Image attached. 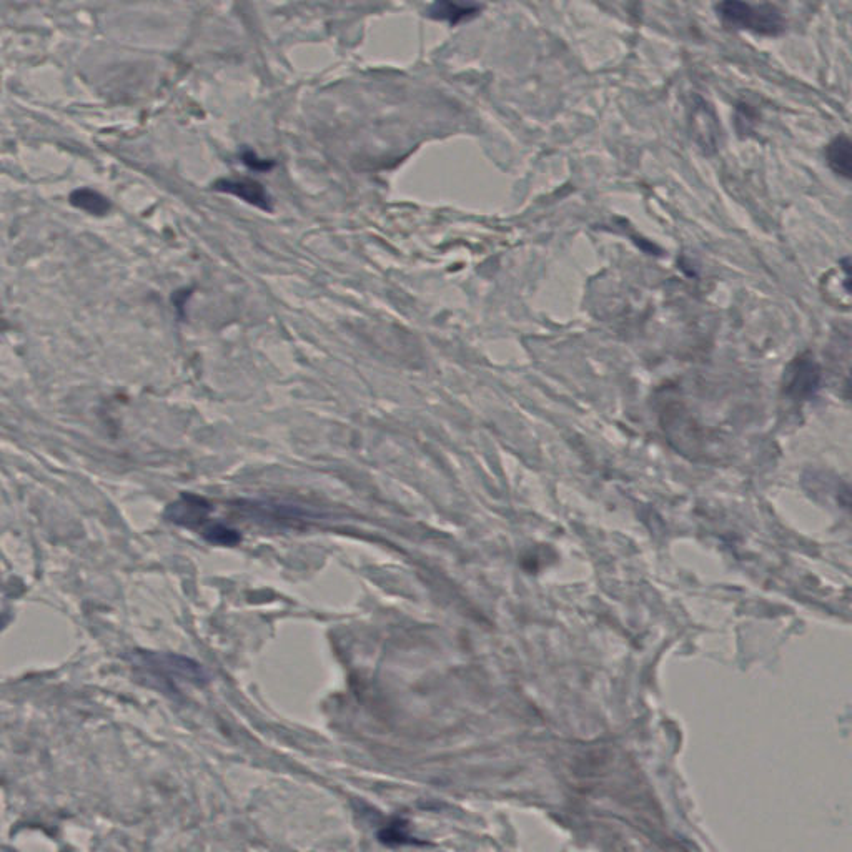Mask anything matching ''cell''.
<instances>
[{
    "label": "cell",
    "mask_w": 852,
    "mask_h": 852,
    "mask_svg": "<svg viewBox=\"0 0 852 852\" xmlns=\"http://www.w3.org/2000/svg\"><path fill=\"white\" fill-rule=\"evenodd\" d=\"M724 22L736 29L776 37L786 29L781 12L773 5H753L744 0H723L718 7Z\"/></svg>",
    "instance_id": "1"
},
{
    "label": "cell",
    "mask_w": 852,
    "mask_h": 852,
    "mask_svg": "<svg viewBox=\"0 0 852 852\" xmlns=\"http://www.w3.org/2000/svg\"><path fill=\"white\" fill-rule=\"evenodd\" d=\"M135 663L142 666L145 671L154 674L155 678L164 679L172 684L189 683L204 686L205 683H209V674L202 668V664L180 654L137 651Z\"/></svg>",
    "instance_id": "2"
},
{
    "label": "cell",
    "mask_w": 852,
    "mask_h": 852,
    "mask_svg": "<svg viewBox=\"0 0 852 852\" xmlns=\"http://www.w3.org/2000/svg\"><path fill=\"white\" fill-rule=\"evenodd\" d=\"M823 370L809 352L801 353L788 363L783 375V393L796 402H804L818 393Z\"/></svg>",
    "instance_id": "3"
},
{
    "label": "cell",
    "mask_w": 852,
    "mask_h": 852,
    "mask_svg": "<svg viewBox=\"0 0 852 852\" xmlns=\"http://www.w3.org/2000/svg\"><path fill=\"white\" fill-rule=\"evenodd\" d=\"M210 511H212V505L205 498L184 493L179 500L167 506L165 518L175 525L194 528V526L202 525L209 518Z\"/></svg>",
    "instance_id": "4"
},
{
    "label": "cell",
    "mask_w": 852,
    "mask_h": 852,
    "mask_svg": "<svg viewBox=\"0 0 852 852\" xmlns=\"http://www.w3.org/2000/svg\"><path fill=\"white\" fill-rule=\"evenodd\" d=\"M213 190L238 197L243 202H247V204L253 205L257 209L267 210V212H270L273 207L272 199H270V195H268L265 187L258 184V182H253V180L222 179L213 184Z\"/></svg>",
    "instance_id": "5"
},
{
    "label": "cell",
    "mask_w": 852,
    "mask_h": 852,
    "mask_svg": "<svg viewBox=\"0 0 852 852\" xmlns=\"http://www.w3.org/2000/svg\"><path fill=\"white\" fill-rule=\"evenodd\" d=\"M826 160L834 174L852 180V139L839 135L826 147Z\"/></svg>",
    "instance_id": "6"
},
{
    "label": "cell",
    "mask_w": 852,
    "mask_h": 852,
    "mask_svg": "<svg viewBox=\"0 0 852 852\" xmlns=\"http://www.w3.org/2000/svg\"><path fill=\"white\" fill-rule=\"evenodd\" d=\"M693 124L694 132L703 149H714L718 142V122L708 105L701 104L694 109Z\"/></svg>",
    "instance_id": "7"
},
{
    "label": "cell",
    "mask_w": 852,
    "mask_h": 852,
    "mask_svg": "<svg viewBox=\"0 0 852 852\" xmlns=\"http://www.w3.org/2000/svg\"><path fill=\"white\" fill-rule=\"evenodd\" d=\"M69 200L75 209L84 210V212L90 213L94 217H105L110 212V209H112L109 199L92 189L75 190V192L70 194Z\"/></svg>",
    "instance_id": "8"
},
{
    "label": "cell",
    "mask_w": 852,
    "mask_h": 852,
    "mask_svg": "<svg viewBox=\"0 0 852 852\" xmlns=\"http://www.w3.org/2000/svg\"><path fill=\"white\" fill-rule=\"evenodd\" d=\"M475 12L476 9L473 5H460L455 0H436L430 9L431 17L448 20L451 24L470 19Z\"/></svg>",
    "instance_id": "9"
},
{
    "label": "cell",
    "mask_w": 852,
    "mask_h": 852,
    "mask_svg": "<svg viewBox=\"0 0 852 852\" xmlns=\"http://www.w3.org/2000/svg\"><path fill=\"white\" fill-rule=\"evenodd\" d=\"M204 538L210 541V543H213V545L222 546H235L242 541V535L237 530H233L230 526L222 525V523L209 526L205 530Z\"/></svg>",
    "instance_id": "10"
},
{
    "label": "cell",
    "mask_w": 852,
    "mask_h": 852,
    "mask_svg": "<svg viewBox=\"0 0 852 852\" xmlns=\"http://www.w3.org/2000/svg\"><path fill=\"white\" fill-rule=\"evenodd\" d=\"M736 122H738L739 132L748 134L753 129V125L756 124V114L749 105H739L738 112H736Z\"/></svg>",
    "instance_id": "11"
},
{
    "label": "cell",
    "mask_w": 852,
    "mask_h": 852,
    "mask_svg": "<svg viewBox=\"0 0 852 852\" xmlns=\"http://www.w3.org/2000/svg\"><path fill=\"white\" fill-rule=\"evenodd\" d=\"M243 162L250 167V169L258 170V172H267V170L272 169L273 162H267V160L258 159L257 154L252 152V150H248L245 154L242 155Z\"/></svg>",
    "instance_id": "12"
},
{
    "label": "cell",
    "mask_w": 852,
    "mask_h": 852,
    "mask_svg": "<svg viewBox=\"0 0 852 852\" xmlns=\"http://www.w3.org/2000/svg\"><path fill=\"white\" fill-rule=\"evenodd\" d=\"M839 503L852 516V483L844 486L843 490L839 491Z\"/></svg>",
    "instance_id": "13"
},
{
    "label": "cell",
    "mask_w": 852,
    "mask_h": 852,
    "mask_svg": "<svg viewBox=\"0 0 852 852\" xmlns=\"http://www.w3.org/2000/svg\"><path fill=\"white\" fill-rule=\"evenodd\" d=\"M844 392H846V395H848V397L852 400V370L851 373H849L848 380H846V388H844Z\"/></svg>",
    "instance_id": "14"
},
{
    "label": "cell",
    "mask_w": 852,
    "mask_h": 852,
    "mask_svg": "<svg viewBox=\"0 0 852 852\" xmlns=\"http://www.w3.org/2000/svg\"><path fill=\"white\" fill-rule=\"evenodd\" d=\"M844 288H846V290H848V292L852 295V275L844 280Z\"/></svg>",
    "instance_id": "15"
}]
</instances>
